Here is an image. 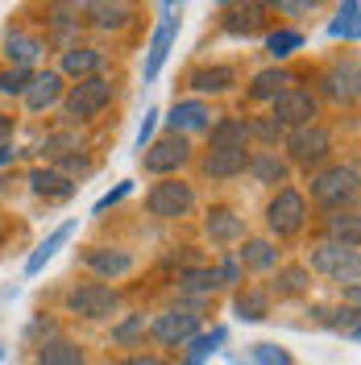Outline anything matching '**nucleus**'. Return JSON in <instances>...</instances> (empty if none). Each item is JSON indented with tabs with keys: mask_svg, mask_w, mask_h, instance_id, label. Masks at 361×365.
I'll return each instance as SVG.
<instances>
[{
	"mask_svg": "<svg viewBox=\"0 0 361 365\" xmlns=\"http://www.w3.org/2000/svg\"><path fill=\"white\" fill-rule=\"evenodd\" d=\"M162 25L154 29V38H150V54H146V79H158L162 63H166V54H171V46H175V38H179V9L175 4H162Z\"/></svg>",
	"mask_w": 361,
	"mask_h": 365,
	"instance_id": "f8f14e48",
	"label": "nucleus"
},
{
	"mask_svg": "<svg viewBox=\"0 0 361 365\" xmlns=\"http://www.w3.org/2000/svg\"><path fill=\"white\" fill-rule=\"evenodd\" d=\"M245 170H249V175H253L258 182H266V187H278V182H287V175H291V166L278 158L274 150H262V154H253Z\"/></svg>",
	"mask_w": 361,
	"mask_h": 365,
	"instance_id": "c85d7f7f",
	"label": "nucleus"
},
{
	"mask_svg": "<svg viewBox=\"0 0 361 365\" xmlns=\"http://www.w3.org/2000/svg\"><path fill=\"white\" fill-rule=\"evenodd\" d=\"M83 266L100 278H125L133 270V253L116 250V245H91V250H83Z\"/></svg>",
	"mask_w": 361,
	"mask_h": 365,
	"instance_id": "ddd939ff",
	"label": "nucleus"
},
{
	"mask_svg": "<svg viewBox=\"0 0 361 365\" xmlns=\"http://www.w3.org/2000/svg\"><path fill=\"white\" fill-rule=\"evenodd\" d=\"M195 332H200V316L187 312V307H171V312H162V316L150 324V336L158 344H187Z\"/></svg>",
	"mask_w": 361,
	"mask_h": 365,
	"instance_id": "9d476101",
	"label": "nucleus"
},
{
	"mask_svg": "<svg viewBox=\"0 0 361 365\" xmlns=\"http://www.w3.org/2000/svg\"><path fill=\"white\" fill-rule=\"evenodd\" d=\"M141 336H146V312H133L125 324H116V328H113V341L116 344H137Z\"/></svg>",
	"mask_w": 361,
	"mask_h": 365,
	"instance_id": "a19ab883",
	"label": "nucleus"
},
{
	"mask_svg": "<svg viewBox=\"0 0 361 365\" xmlns=\"http://www.w3.org/2000/svg\"><path fill=\"white\" fill-rule=\"evenodd\" d=\"M54 170H59L63 179L79 182L83 175H91V170H96V162H91L88 154H83V150H79V154H67V158H59V166H54Z\"/></svg>",
	"mask_w": 361,
	"mask_h": 365,
	"instance_id": "ea45409f",
	"label": "nucleus"
},
{
	"mask_svg": "<svg viewBox=\"0 0 361 365\" xmlns=\"http://www.w3.org/2000/svg\"><path fill=\"white\" fill-rule=\"evenodd\" d=\"M179 291H187V295H212L220 282H216V274L203 270V266H187V270H179Z\"/></svg>",
	"mask_w": 361,
	"mask_h": 365,
	"instance_id": "c9c22d12",
	"label": "nucleus"
},
{
	"mask_svg": "<svg viewBox=\"0 0 361 365\" xmlns=\"http://www.w3.org/2000/svg\"><path fill=\"white\" fill-rule=\"evenodd\" d=\"M129 195H133V182H121V187H113L108 195H100V200H96V207H91V216H104L108 207H116L121 200H129Z\"/></svg>",
	"mask_w": 361,
	"mask_h": 365,
	"instance_id": "a18cd8bd",
	"label": "nucleus"
},
{
	"mask_svg": "<svg viewBox=\"0 0 361 365\" xmlns=\"http://www.w3.org/2000/svg\"><path fill=\"white\" fill-rule=\"evenodd\" d=\"M191 158V145H187V137L179 133H166L158 141H150L146 150H141V166L150 170V175H175L179 166H187Z\"/></svg>",
	"mask_w": 361,
	"mask_h": 365,
	"instance_id": "6e6552de",
	"label": "nucleus"
},
{
	"mask_svg": "<svg viewBox=\"0 0 361 365\" xmlns=\"http://www.w3.org/2000/svg\"><path fill=\"white\" fill-rule=\"evenodd\" d=\"M29 187H34V195H42V200H71V195H75V182L63 179L54 166H34V170H29Z\"/></svg>",
	"mask_w": 361,
	"mask_h": 365,
	"instance_id": "412c9836",
	"label": "nucleus"
},
{
	"mask_svg": "<svg viewBox=\"0 0 361 365\" xmlns=\"http://www.w3.org/2000/svg\"><path fill=\"white\" fill-rule=\"evenodd\" d=\"M203 232H208L216 245H228V241H241V237H245V220H241L233 207H212L208 220H203Z\"/></svg>",
	"mask_w": 361,
	"mask_h": 365,
	"instance_id": "a211bd4d",
	"label": "nucleus"
},
{
	"mask_svg": "<svg viewBox=\"0 0 361 365\" xmlns=\"http://www.w3.org/2000/svg\"><path fill=\"white\" fill-rule=\"evenodd\" d=\"M38 150H42L46 158L59 162V158H67V154H79V150H83V141H79L75 129H59V133H46Z\"/></svg>",
	"mask_w": 361,
	"mask_h": 365,
	"instance_id": "f704fd0d",
	"label": "nucleus"
},
{
	"mask_svg": "<svg viewBox=\"0 0 361 365\" xmlns=\"http://www.w3.org/2000/svg\"><path fill=\"white\" fill-rule=\"evenodd\" d=\"M79 17H83V4H50L46 9V21L63 50H71V29H79Z\"/></svg>",
	"mask_w": 361,
	"mask_h": 365,
	"instance_id": "a878e982",
	"label": "nucleus"
},
{
	"mask_svg": "<svg viewBox=\"0 0 361 365\" xmlns=\"http://www.w3.org/2000/svg\"><path fill=\"white\" fill-rule=\"evenodd\" d=\"M146 207H150V216H158V220H183V216L195 207V187L183 182V179H162L146 191Z\"/></svg>",
	"mask_w": 361,
	"mask_h": 365,
	"instance_id": "20e7f679",
	"label": "nucleus"
},
{
	"mask_svg": "<svg viewBox=\"0 0 361 365\" xmlns=\"http://www.w3.org/2000/svg\"><path fill=\"white\" fill-rule=\"evenodd\" d=\"M29 79H34V71H25V67H9V71H0V96H25Z\"/></svg>",
	"mask_w": 361,
	"mask_h": 365,
	"instance_id": "79ce46f5",
	"label": "nucleus"
},
{
	"mask_svg": "<svg viewBox=\"0 0 361 365\" xmlns=\"http://www.w3.org/2000/svg\"><path fill=\"white\" fill-rule=\"evenodd\" d=\"M295 50H303V34H299V29H278V34L266 38V54H270L274 63H278V58H291Z\"/></svg>",
	"mask_w": 361,
	"mask_h": 365,
	"instance_id": "4c0bfd02",
	"label": "nucleus"
},
{
	"mask_svg": "<svg viewBox=\"0 0 361 365\" xmlns=\"http://www.w3.org/2000/svg\"><path fill=\"white\" fill-rule=\"evenodd\" d=\"M171 133H195V129H208L212 125V108L203 104V100H175V108H171Z\"/></svg>",
	"mask_w": 361,
	"mask_h": 365,
	"instance_id": "dca6fc26",
	"label": "nucleus"
},
{
	"mask_svg": "<svg viewBox=\"0 0 361 365\" xmlns=\"http://www.w3.org/2000/svg\"><path fill=\"white\" fill-rule=\"evenodd\" d=\"M4 54H9V63H13V67L29 71V63H38V58L46 54V42H42V38H34V34L13 29V34L4 38Z\"/></svg>",
	"mask_w": 361,
	"mask_h": 365,
	"instance_id": "5701e85b",
	"label": "nucleus"
},
{
	"mask_svg": "<svg viewBox=\"0 0 361 365\" xmlns=\"http://www.w3.org/2000/svg\"><path fill=\"white\" fill-rule=\"evenodd\" d=\"M324 232H328V241L357 245V207H332L324 216Z\"/></svg>",
	"mask_w": 361,
	"mask_h": 365,
	"instance_id": "c756f323",
	"label": "nucleus"
},
{
	"mask_svg": "<svg viewBox=\"0 0 361 365\" xmlns=\"http://www.w3.org/2000/svg\"><path fill=\"white\" fill-rule=\"evenodd\" d=\"M245 125H249V137H262L270 150H274V141L283 137V125H278L274 116H262V120H245Z\"/></svg>",
	"mask_w": 361,
	"mask_h": 365,
	"instance_id": "c03bdc74",
	"label": "nucleus"
},
{
	"mask_svg": "<svg viewBox=\"0 0 361 365\" xmlns=\"http://www.w3.org/2000/svg\"><path fill=\"white\" fill-rule=\"evenodd\" d=\"M0 357H4V349H0Z\"/></svg>",
	"mask_w": 361,
	"mask_h": 365,
	"instance_id": "5fc2aeb1",
	"label": "nucleus"
},
{
	"mask_svg": "<svg viewBox=\"0 0 361 365\" xmlns=\"http://www.w3.org/2000/svg\"><path fill=\"white\" fill-rule=\"evenodd\" d=\"M17 158H21V150L4 141V145H0V166H9V162H17Z\"/></svg>",
	"mask_w": 361,
	"mask_h": 365,
	"instance_id": "8fccbe9b",
	"label": "nucleus"
},
{
	"mask_svg": "<svg viewBox=\"0 0 361 365\" xmlns=\"http://www.w3.org/2000/svg\"><path fill=\"white\" fill-rule=\"evenodd\" d=\"M237 316L249 319V324L266 319L270 316V291H262V287H245V291H237Z\"/></svg>",
	"mask_w": 361,
	"mask_h": 365,
	"instance_id": "473e14b6",
	"label": "nucleus"
},
{
	"mask_svg": "<svg viewBox=\"0 0 361 365\" xmlns=\"http://www.w3.org/2000/svg\"><path fill=\"white\" fill-rule=\"evenodd\" d=\"M328 34H332V38H349V42H357V0L340 4V13H337V21L328 25Z\"/></svg>",
	"mask_w": 361,
	"mask_h": 365,
	"instance_id": "58836bf2",
	"label": "nucleus"
},
{
	"mask_svg": "<svg viewBox=\"0 0 361 365\" xmlns=\"http://www.w3.org/2000/svg\"><path fill=\"white\" fill-rule=\"evenodd\" d=\"M116 303H121V295L108 282H79L67 291V312L83 319H108L116 312Z\"/></svg>",
	"mask_w": 361,
	"mask_h": 365,
	"instance_id": "39448f33",
	"label": "nucleus"
},
{
	"mask_svg": "<svg viewBox=\"0 0 361 365\" xmlns=\"http://www.w3.org/2000/svg\"><path fill=\"white\" fill-rule=\"evenodd\" d=\"M0 232H4V228H0Z\"/></svg>",
	"mask_w": 361,
	"mask_h": 365,
	"instance_id": "6e6d98bb",
	"label": "nucleus"
},
{
	"mask_svg": "<svg viewBox=\"0 0 361 365\" xmlns=\"http://www.w3.org/2000/svg\"><path fill=\"white\" fill-rule=\"evenodd\" d=\"M278 13H312V4H287V0H283Z\"/></svg>",
	"mask_w": 361,
	"mask_h": 365,
	"instance_id": "603ef678",
	"label": "nucleus"
},
{
	"mask_svg": "<svg viewBox=\"0 0 361 365\" xmlns=\"http://www.w3.org/2000/svg\"><path fill=\"white\" fill-rule=\"evenodd\" d=\"M220 25H225V34H233V38H253L266 25V4H228Z\"/></svg>",
	"mask_w": 361,
	"mask_h": 365,
	"instance_id": "4468645a",
	"label": "nucleus"
},
{
	"mask_svg": "<svg viewBox=\"0 0 361 365\" xmlns=\"http://www.w3.org/2000/svg\"><path fill=\"white\" fill-rule=\"evenodd\" d=\"M121 365H166V357H158V353H133V357H125Z\"/></svg>",
	"mask_w": 361,
	"mask_h": 365,
	"instance_id": "09e8293b",
	"label": "nucleus"
},
{
	"mask_svg": "<svg viewBox=\"0 0 361 365\" xmlns=\"http://www.w3.org/2000/svg\"><path fill=\"white\" fill-rule=\"evenodd\" d=\"M249 365H291V353L278 344H253V361Z\"/></svg>",
	"mask_w": 361,
	"mask_h": 365,
	"instance_id": "37998d69",
	"label": "nucleus"
},
{
	"mask_svg": "<svg viewBox=\"0 0 361 365\" xmlns=\"http://www.w3.org/2000/svg\"><path fill=\"white\" fill-rule=\"evenodd\" d=\"M225 328H212V332H195L191 341H187V361L183 365H203L212 353H216V344H225Z\"/></svg>",
	"mask_w": 361,
	"mask_h": 365,
	"instance_id": "72a5a7b5",
	"label": "nucleus"
},
{
	"mask_svg": "<svg viewBox=\"0 0 361 365\" xmlns=\"http://www.w3.org/2000/svg\"><path fill=\"white\" fill-rule=\"evenodd\" d=\"M307 287H312V270H307V266H283V270L274 274V282H270V295L295 299V295H303Z\"/></svg>",
	"mask_w": 361,
	"mask_h": 365,
	"instance_id": "7c9ffc66",
	"label": "nucleus"
},
{
	"mask_svg": "<svg viewBox=\"0 0 361 365\" xmlns=\"http://www.w3.org/2000/svg\"><path fill=\"white\" fill-rule=\"evenodd\" d=\"M38 365H83V349L67 336H50L38 344Z\"/></svg>",
	"mask_w": 361,
	"mask_h": 365,
	"instance_id": "cd10ccee",
	"label": "nucleus"
},
{
	"mask_svg": "<svg viewBox=\"0 0 361 365\" xmlns=\"http://www.w3.org/2000/svg\"><path fill=\"white\" fill-rule=\"evenodd\" d=\"M59 100H63V75L59 71H42V75L29 79V88H25V108L29 113H46Z\"/></svg>",
	"mask_w": 361,
	"mask_h": 365,
	"instance_id": "2eb2a0df",
	"label": "nucleus"
},
{
	"mask_svg": "<svg viewBox=\"0 0 361 365\" xmlns=\"http://www.w3.org/2000/svg\"><path fill=\"white\" fill-rule=\"evenodd\" d=\"M295 88V75L287 67H270V71H258L253 75V83H249V100H258V104H266V100H278L283 91Z\"/></svg>",
	"mask_w": 361,
	"mask_h": 365,
	"instance_id": "f3484780",
	"label": "nucleus"
},
{
	"mask_svg": "<svg viewBox=\"0 0 361 365\" xmlns=\"http://www.w3.org/2000/svg\"><path fill=\"white\" fill-rule=\"evenodd\" d=\"M83 13L91 17V25L96 29H125V25L133 21V9L129 4H83Z\"/></svg>",
	"mask_w": 361,
	"mask_h": 365,
	"instance_id": "2f4dec72",
	"label": "nucleus"
},
{
	"mask_svg": "<svg viewBox=\"0 0 361 365\" xmlns=\"http://www.w3.org/2000/svg\"><path fill=\"white\" fill-rule=\"evenodd\" d=\"M108 104H113V79H108V75H88V79H79V83L67 91V100H63V120H67V125L91 120V116L104 113Z\"/></svg>",
	"mask_w": 361,
	"mask_h": 365,
	"instance_id": "f257e3e1",
	"label": "nucleus"
},
{
	"mask_svg": "<svg viewBox=\"0 0 361 365\" xmlns=\"http://www.w3.org/2000/svg\"><path fill=\"white\" fill-rule=\"evenodd\" d=\"M357 262H361L357 245H340V241H320V245H312V270L324 274V278H332V282H340L345 291L357 287Z\"/></svg>",
	"mask_w": 361,
	"mask_h": 365,
	"instance_id": "f03ea898",
	"label": "nucleus"
},
{
	"mask_svg": "<svg viewBox=\"0 0 361 365\" xmlns=\"http://www.w3.org/2000/svg\"><path fill=\"white\" fill-rule=\"evenodd\" d=\"M266 225H270V232H278V237L303 232V225H307V200H303L295 187H278V195H274L270 207H266Z\"/></svg>",
	"mask_w": 361,
	"mask_h": 365,
	"instance_id": "423d86ee",
	"label": "nucleus"
},
{
	"mask_svg": "<svg viewBox=\"0 0 361 365\" xmlns=\"http://www.w3.org/2000/svg\"><path fill=\"white\" fill-rule=\"evenodd\" d=\"M0 195H4V182H0Z\"/></svg>",
	"mask_w": 361,
	"mask_h": 365,
	"instance_id": "864d4df0",
	"label": "nucleus"
},
{
	"mask_svg": "<svg viewBox=\"0 0 361 365\" xmlns=\"http://www.w3.org/2000/svg\"><path fill=\"white\" fill-rule=\"evenodd\" d=\"M312 200L324 207H353L357 200V166H328V170H316L312 175Z\"/></svg>",
	"mask_w": 361,
	"mask_h": 365,
	"instance_id": "7ed1b4c3",
	"label": "nucleus"
},
{
	"mask_svg": "<svg viewBox=\"0 0 361 365\" xmlns=\"http://www.w3.org/2000/svg\"><path fill=\"white\" fill-rule=\"evenodd\" d=\"M237 266L241 270H274L278 266V250L262 237H245V245L237 250Z\"/></svg>",
	"mask_w": 361,
	"mask_h": 365,
	"instance_id": "393cba45",
	"label": "nucleus"
},
{
	"mask_svg": "<svg viewBox=\"0 0 361 365\" xmlns=\"http://www.w3.org/2000/svg\"><path fill=\"white\" fill-rule=\"evenodd\" d=\"M208 133H212V150H245L249 125L241 120V116H225V120L208 125Z\"/></svg>",
	"mask_w": 361,
	"mask_h": 365,
	"instance_id": "bb28decb",
	"label": "nucleus"
},
{
	"mask_svg": "<svg viewBox=\"0 0 361 365\" xmlns=\"http://www.w3.org/2000/svg\"><path fill=\"white\" fill-rule=\"evenodd\" d=\"M245 166H249L245 150H212V154L203 158V175H208V179H237Z\"/></svg>",
	"mask_w": 361,
	"mask_h": 365,
	"instance_id": "b1692460",
	"label": "nucleus"
},
{
	"mask_svg": "<svg viewBox=\"0 0 361 365\" xmlns=\"http://www.w3.org/2000/svg\"><path fill=\"white\" fill-rule=\"evenodd\" d=\"M237 83V71L225 67V63H216V67H195L191 75H187V88L191 91H200V96H220V91H228Z\"/></svg>",
	"mask_w": 361,
	"mask_h": 365,
	"instance_id": "6ab92c4d",
	"label": "nucleus"
},
{
	"mask_svg": "<svg viewBox=\"0 0 361 365\" xmlns=\"http://www.w3.org/2000/svg\"><path fill=\"white\" fill-rule=\"evenodd\" d=\"M71 232H75V220H67V225H59V228H54V232L46 237L42 245H38V250H34L29 257H25V278L42 274V270H46V262H50V257H54V253H59V250H63V245L71 241Z\"/></svg>",
	"mask_w": 361,
	"mask_h": 365,
	"instance_id": "4be33fe9",
	"label": "nucleus"
},
{
	"mask_svg": "<svg viewBox=\"0 0 361 365\" xmlns=\"http://www.w3.org/2000/svg\"><path fill=\"white\" fill-rule=\"evenodd\" d=\"M316 113H320V104H316V96L307 88H291V91H283L278 100H274V120L283 125V129H303V125H316Z\"/></svg>",
	"mask_w": 361,
	"mask_h": 365,
	"instance_id": "1a4fd4ad",
	"label": "nucleus"
},
{
	"mask_svg": "<svg viewBox=\"0 0 361 365\" xmlns=\"http://www.w3.org/2000/svg\"><path fill=\"white\" fill-rule=\"evenodd\" d=\"M212 274H216V282H241V266L237 262H220V270Z\"/></svg>",
	"mask_w": 361,
	"mask_h": 365,
	"instance_id": "de8ad7c7",
	"label": "nucleus"
},
{
	"mask_svg": "<svg viewBox=\"0 0 361 365\" xmlns=\"http://www.w3.org/2000/svg\"><path fill=\"white\" fill-rule=\"evenodd\" d=\"M316 316H320V324H328L332 332L349 336V341H357V307H332V312L316 307Z\"/></svg>",
	"mask_w": 361,
	"mask_h": 365,
	"instance_id": "e433bc0d",
	"label": "nucleus"
},
{
	"mask_svg": "<svg viewBox=\"0 0 361 365\" xmlns=\"http://www.w3.org/2000/svg\"><path fill=\"white\" fill-rule=\"evenodd\" d=\"M287 154H291L295 166H320V162H328L332 154V133L324 129V125H303V129H291L287 133Z\"/></svg>",
	"mask_w": 361,
	"mask_h": 365,
	"instance_id": "0eeeda50",
	"label": "nucleus"
},
{
	"mask_svg": "<svg viewBox=\"0 0 361 365\" xmlns=\"http://www.w3.org/2000/svg\"><path fill=\"white\" fill-rule=\"evenodd\" d=\"M9 137H13V116H4V113H0V145H4Z\"/></svg>",
	"mask_w": 361,
	"mask_h": 365,
	"instance_id": "3c124183",
	"label": "nucleus"
},
{
	"mask_svg": "<svg viewBox=\"0 0 361 365\" xmlns=\"http://www.w3.org/2000/svg\"><path fill=\"white\" fill-rule=\"evenodd\" d=\"M100 63H104V54H100L96 46H71V50H63V67H59V75L88 79V75H100Z\"/></svg>",
	"mask_w": 361,
	"mask_h": 365,
	"instance_id": "aec40b11",
	"label": "nucleus"
},
{
	"mask_svg": "<svg viewBox=\"0 0 361 365\" xmlns=\"http://www.w3.org/2000/svg\"><path fill=\"white\" fill-rule=\"evenodd\" d=\"M154 125H158V108H146V120H141V129H137V150H146V145H150Z\"/></svg>",
	"mask_w": 361,
	"mask_h": 365,
	"instance_id": "49530a36",
	"label": "nucleus"
},
{
	"mask_svg": "<svg viewBox=\"0 0 361 365\" xmlns=\"http://www.w3.org/2000/svg\"><path fill=\"white\" fill-rule=\"evenodd\" d=\"M320 91L332 104H353L357 100V58H337L332 67L320 75Z\"/></svg>",
	"mask_w": 361,
	"mask_h": 365,
	"instance_id": "9b49d317",
	"label": "nucleus"
}]
</instances>
